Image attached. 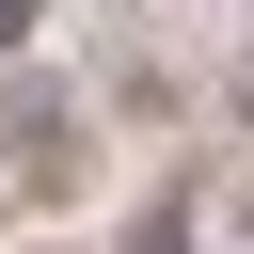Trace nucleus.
Returning <instances> with one entry per match:
<instances>
[{
  "label": "nucleus",
  "instance_id": "5",
  "mask_svg": "<svg viewBox=\"0 0 254 254\" xmlns=\"http://www.w3.org/2000/svg\"><path fill=\"white\" fill-rule=\"evenodd\" d=\"M0 190H16V175H0Z\"/></svg>",
  "mask_w": 254,
  "mask_h": 254
},
{
  "label": "nucleus",
  "instance_id": "2",
  "mask_svg": "<svg viewBox=\"0 0 254 254\" xmlns=\"http://www.w3.org/2000/svg\"><path fill=\"white\" fill-rule=\"evenodd\" d=\"M111 254H190V175H175V190H143V206H127V238H111Z\"/></svg>",
  "mask_w": 254,
  "mask_h": 254
},
{
  "label": "nucleus",
  "instance_id": "3",
  "mask_svg": "<svg viewBox=\"0 0 254 254\" xmlns=\"http://www.w3.org/2000/svg\"><path fill=\"white\" fill-rule=\"evenodd\" d=\"M32 32H48V0H0V64H32Z\"/></svg>",
  "mask_w": 254,
  "mask_h": 254
},
{
  "label": "nucleus",
  "instance_id": "4",
  "mask_svg": "<svg viewBox=\"0 0 254 254\" xmlns=\"http://www.w3.org/2000/svg\"><path fill=\"white\" fill-rule=\"evenodd\" d=\"M222 127H238V143H254V64H238V79H222Z\"/></svg>",
  "mask_w": 254,
  "mask_h": 254
},
{
  "label": "nucleus",
  "instance_id": "6",
  "mask_svg": "<svg viewBox=\"0 0 254 254\" xmlns=\"http://www.w3.org/2000/svg\"><path fill=\"white\" fill-rule=\"evenodd\" d=\"M238 16H254V0H238Z\"/></svg>",
  "mask_w": 254,
  "mask_h": 254
},
{
  "label": "nucleus",
  "instance_id": "1",
  "mask_svg": "<svg viewBox=\"0 0 254 254\" xmlns=\"http://www.w3.org/2000/svg\"><path fill=\"white\" fill-rule=\"evenodd\" d=\"M0 175H16V190H64V175H79V79L0 64Z\"/></svg>",
  "mask_w": 254,
  "mask_h": 254
}]
</instances>
